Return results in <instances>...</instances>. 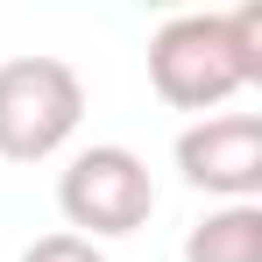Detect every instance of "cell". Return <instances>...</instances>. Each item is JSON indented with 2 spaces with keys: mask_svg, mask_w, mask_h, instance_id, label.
<instances>
[{
  "mask_svg": "<svg viewBox=\"0 0 262 262\" xmlns=\"http://www.w3.org/2000/svg\"><path fill=\"white\" fill-rule=\"evenodd\" d=\"M85 121V85L64 57H7L0 64V156L43 163Z\"/></svg>",
  "mask_w": 262,
  "mask_h": 262,
  "instance_id": "obj_2",
  "label": "cell"
},
{
  "mask_svg": "<svg viewBox=\"0 0 262 262\" xmlns=\"http://www.w3.org/2000/svg\"><path fill=\"white\" fill-rule=\"evenodd\" d=\"M262 78V7L170 14L149 36V85L177 114H206Z\"/></svg>",
  "mask_w": 262,
  "mask_h": 262,
  "instance_id": "obj_1",
  "label": "cell"
},
{
  "mask_svg": "<svg viewBox=\"0 0 262 262\" xmlns=\"http://www.w3.org/2000/svg\"><path fill=\"white\" fill-rule=\"evenodd\" d=\"M177 170L191 191H213L227 206H255L262 191V121L255 114H199L177 135Z\"/></svg>",
  "mask_w": 262,
  "mask_h": 262,
  "instance_id": "obj_4",
  "label": "cell"
},
{
  "mask_svg": "<svg viewBox=\"0 0 262 262\" xmlns=\"http://www.w3.org/2000/svg\"><path fill=\"white\" fill-rule=\"evenodd\" d=\"M21 262H106V255L92 241H78V234H43V241L21 248Z\"/></svg>",
  "mask_w": 262,
  "mask_h": 262,
  "instance_id": "obj_6",
  "label": "cell"
},
{
  "mask_svg": "<svg viewBox=\"0 0 262 262\" xmlns=\"http://www.w3.org/2000/svg\"><path fill=\"white\" fill-rule=\"evenodd\" d=\"M184 262H262V206H220L184 234Z\"/></svg>",
  "mask_w": 262,
  "mask_h": 262,
  "instance_id": "obj_5",
  "label": "cell"
},
{
  "mask_svg": "<svg viewBox=\"0 0 262 262\" xmlns=\"http://www.w3.org/2000/svg\"><path fill=\"white\" fill-rule=\"evenodd\" d=\"M57 206L78 227V241H106V234H135L142 220L156 213V177L149 163L121 149V142H92L78 149L64 177H57Z\"/></svg>",
  "mask_w": 262,
  "mask_h": 262,
  "instance_id": "obj_3",
  "label": "cell"
}]
</instances>
